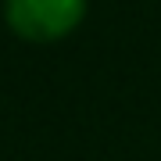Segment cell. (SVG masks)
Listing matches in <instances>:
<instances>
[{"label":"cell","instance_id":"obj_1","mask_svg":"<svg viewBox=\"0 0 161 161\" xmlns=\"http://www.w3.org/2000/svg\"><path fill=\"white\" fill-rule=\"evenodd\" d=\"M7 25L25 40H58L86 14V0H4Z\"/></svg>","mask_w":161,"mask_h":161}]
</instances>
